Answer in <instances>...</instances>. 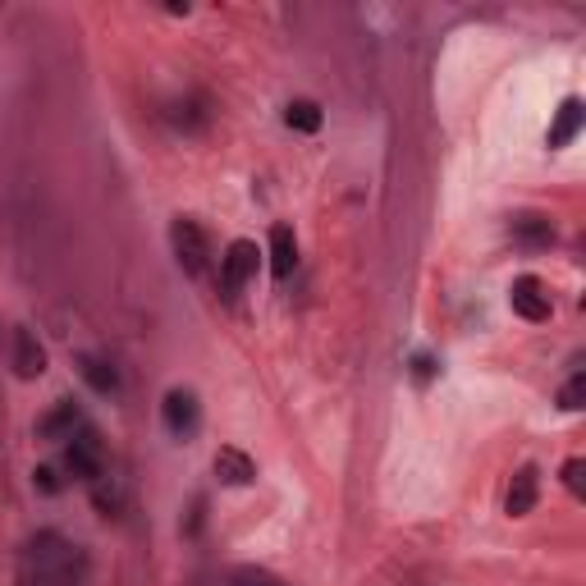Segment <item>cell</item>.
<instances>
[{"label":"cell","instance_id":"21","mask_svg":"<svg viewBox=\"0 0 586 586\" xmlns=\"http://www.w3.org/2000/svg\"><path fill=\"white\" fill-rule=\"evenodd\" d=\"M431 371H435V362L426 358V353H417V358H413V376L417 380H431Z\"/></svg>","mask_w":586,"mask_h":586},{"label":"cell","instance_id":"4","mask_svg":"<svg viewBox=\"0 0 586 586\" xmlns=\"http://www.w3.org/2000/svg\"><path fill=\"white\" fill-rule=\"evenodd\" d=\"M257 243L239 239V243H229L225 257H220V289H225V298L234 303L243 289H248V280L257 275Z\"/></svg>","mask_w":586,"mask_h":586},{"label":"cell","instance_id":"18","mask_svg":"<svg viewBox=\"0 0 586 586\" xmlns=\"http://www.w3.org/2000/svg\"><path fill=\"white\" fill-rule=\"evenodd\" d=\"M234 586H284L280 577L271 573H261V568H234V577H229Z\"/></svg>","mask_w":586,"mask_h":586},{"label":"cell","instance_id":"12","mask_svg":"<svg viewBox=\"0 0 586 586\" xmlns=\"http://www.w3.org/2000/svg\"><path fill=\"white\" fill-rule=\"evenodd\" d=\"M78 426H83V417H78L74 399H60V403L51 408V413H46L42 422H37V435H42V440H69V435H74Z\"/></svg>","mask_w":586,"mask_h":586},{"label":"cell","instance_id":"1","mask_svg":"<svg viewBox=\"0 0 586 586\" xmlns=\"http://www.w3.org/2000/svg\"><path fill=\"white\" fill-rule=\"evenodd\" d=\"M87 559L69 536L37 532L19 554V586H83Z\"/></svg>","mask_w":586,"mask_h":586},{"label":"cell","instance_id":"2","mask_svg":"<svg viewBox=\"0 0 586 586\" xmlns=\"http://www.w3.org/2000/svg\"><path fill=\"white\" fill-rule=\"evenodd\" d=\"M170 243H174V261L184 266V275H207V266H211V243H207V234H202V225L197 220H188V216H179L170 225Z\"/></svg>","mask_w":586,"mask_h":586},{"label":"cell","instance_id":"17","mask_svg":"<svg viewBox=\"0 0 586 586\" xmlns=\"http://www.w3.org/2000/svg\"><path fill=\"white\" fill-rule=\"evenodd\" d=\"M582 399H586V376L577 371L564 390H559V408H564V413H577V408H582Z\"/></svg>","mask_w":586,"mask_h":586},{"label":"cell","instance_id":"3","mask_svg":"<svg viewBox=\"0 0 586 586\" xmlns=\"http://www.w3.org/2000/svg\"><path fill=\"white\" fill-rule=\"evenodd\" d=\"M65 467H69V477L87 481V486H92V481L106 472V449H101V435L92 431V426H78V431L69 435Z\"/></svg>","mask_w":586,"mask_h":586},{"label":"cell","instance_id":"7","mask_svg":"<svg viewBox=\"0 0 586 586\" xmlns=\"http://www.w3.org/2000/svg\"><path fill=\"white\" fill-rule=\"evenodd\" d=\"M216 477H220V486H248V481L257 477V463H252V454H243L239 445H220L216 449Z\"/></svg>","mask_w":586,"mask_h":586},{"label":"cell","instance_id":"10","mask_svg":"<svg viewBox=\"0 0 586 586\" xmlns=\"http://www.w3.org/2000/svg\"><path fill=\"white\" fill-rule=\"evenodd\" d=\"M509 234L518 243H527V248H550L554 243V225H550V216H541V211H518V216L509 220Z\"/></svg>","mask_w":586,"mask_h":586},{"label":"cell","instance_id":"16","mask_svg":"<svg viewBox=\"0 0 586 586\" xmlns=\"http://www.w3.org/2000/svg\"><path fill=\"white\" fill-rule=\"evenodd\" d=\"M92 500H97L101 513H115L120 509V481L110 477V472H101V477L92 481Z\"/></svg>","mask_w":586,"mask_h":586},{"label":"cell","instance_id":"5","mask_svg":"<svg viewBox=\"0 0 586 586\" xmlns=\"http://www.w3.org/2000/svg\"><path fill=\"white\" fill-rule=\"evenodd\" d=\"M509 307L522 316V321H536V326H541V321H550V312H554L550 293H545V284L536 280V275H518V280H513Z\"/></svg>","mask_w":586,"mask_h":586},{"label":"cell","instance_id":"6","mask_svg":"<svg viewBox=\"0 0 586 586\" xmlns=\"http://www.w3.org/2000/svg\"><path fill=\"white\" fill-rule=\"evenodd\" d=\"M161 417H165V431L170 435H193L197 422H202V408H197V394L193 390H170L161 403Z\"/></svg>","mask_w":586,"mask_h":586},{"label":"cell","instance_id":"11","mask_svg":"<svg viewBox=\"0 0 586 586\" xmlns=\"http://www.w3.org/2000/svg\"><path fill=\"white\" fill-rule=\"evenodd\" d=\"M582 124H586L582 101H577V97H568L564 106L554 110V124H550V138H545V142H550L554 152H559V147H568V142H573L577 133H582Z\"/></svg>","mask_w":586,"mask_h":586},{"label":"cell","instance_id":"14","mask_svg":"<svg viewBox=\"0 0 586 586\" xmlns=\"http://www.w3.org/2000/svg\"><path fill=\"white\" fill-rule=\"evenodd\" d=\"M78 376H83L97 394H115V390H120V371L110 367V362L92 358V353H78Z\"/></svg>","mask_w":586,"mask_h":586},{"label":"cell","instance_id":"15","mask_svg":"<svg viewBox=\"0 0 586 586\" xmlns=\"http://www.w3.org/2000/svg\"><path fill=\"white\" fill-rule=\"evenodd\" d=\"M284 124H289V129H298V133H316V129H321V106H316V101H307V97L289 101V106H284Z\"/></svg>","mask_w":586,"mask_h":586},{"label":"cell","instance_id":"9","mask_svg":"<svg viewBox=\"0 0 586 586\" xmlns=\"http://www.w3.org/2000/svg\"><path fill=\"white\" fill-rule=\"evenodd\" d=\"M14 371H19L23 380H37L46 371V348L37 344V335L28 326L14 330Z\"/></svg>","mask_w":586,"mask_h":586},{"label":"cell","instance_id":"8","mask_svg":"<svg viewBox=\"0 0 586 586\" xmlns=\"http://www.w3.org/2000/svg\"><path fill=\"white\" fill-rule=\"evenodd\" d=\"M536 495H541L536 467H518V472H513V486H509V500H504V513H509V518H527V513L536 509Z\"/></svg>","mask_w":586,"mask_h":586},{"label":"cell","instance_id":"13","mask_svg":"<svg viewBox=\"0 0 586 586\" xmlns=\"http://www.w3.org/2000/svg\"><path fill=\"white\" fill-rule=\"evenodd\" d=\"M293 266H298V239H293V229L271 225V275L275 280H289Z\"/></svg>","mask_w":586,"mask_h":586},{"label":"cell","instance_id":"19","mask_svg":"<svg viewBox=\"0 0 586 586\" xmlns=\"http://www.w3.org/2000/svg\"><path fill=\"white\" fill-rule=\"evenodd\" d=\"M582 477H586V463H582V458H568V463H564V486L573 490L577 500L586 495V481Z\"/></svg>","mask_w":586,"mask_h":586},{"label":"cell","instance_id":"20","mask_svg":"<svg viewBox=\"0 0 586 586\" xmlns=\"http://www.w3.org/2000/svg\"><path fill=\"white\" fill-rule=\"evenodd\" d=\"M33 486L42 490V495H60V477H55V467H37V472H33Z\"/></svg>","mask_w":586,"mask_h":586}]
</instances>
